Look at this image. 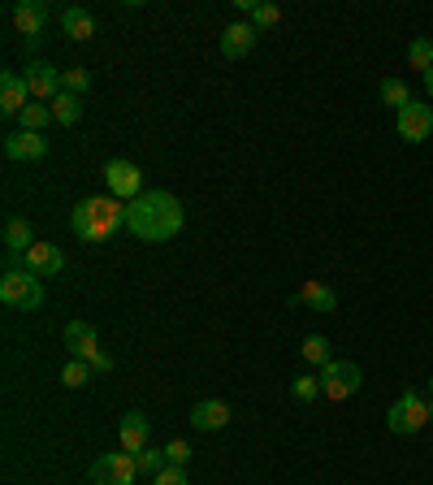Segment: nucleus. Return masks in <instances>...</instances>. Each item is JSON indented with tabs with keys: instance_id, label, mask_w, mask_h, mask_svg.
<instances>
[{
	"instance_id": "nucleus-1",
	"label": "nucleus",
	"mask_w": 433,
	"mask_h": 485,
	"mask_svg": "<svg viewBox=\"0 0 433 485\" xmlns=\"http://www.w3.org/2000/svg\"><path fill=\"white\" fill-rule=\"evenodd\" d=\"M126 230L139 243H165L183 230V200L169 191H143L134 204H126Z\"/></svg>"
},
{
	"instance_id": "nucleus-2",
	"label": "nucleus",
	"mask_w": 433,
	"mask_h": 485,
	"mask_svg": "<svg viewBox=\"0 0 433 485\" xmlns=\"http://www.w3.org/2000/svg\"><path fill=\"white\" fill-rule=\"evenodd\" d=\"M69 226H74V235L83 238V243H104L117 230H126V204L113 200V195H91V200L74 204Z\"/></svg>"
},
{
	"instance_id": "nucleus-3",
	"label": "nucleus",
	"mask_w": 433,
	"mask_h": 485,
	"mask_svg": "<svg viewBox=\"0 0 433 485\" xmlns=\"http://www.w3.org/2000/svg\"><path fill=\"white\" fill-rule=\"evenodd\" d=\"M0 303L14 308V312H35L44 303V286L35 278L31 269H5L0 278Z\"/></svg>"
},
{
	"instance_id": "nucleus-4",
	"label": "nucleus",
	"mask_w": 433,
	"mask_h": 485,
	"mask_svg": "<svg viewBox=\"0 0 433 485\" xmlns=\"http://www.w3.org/2000/svg\"><path fill=\"white\" fill-rule=\"evenodd\" d=\"M385 425H390V434H399V438L420 434V429L429 425V399H425V395H417V390H403L399 399L390 403Z\"/></svg>"
},
{
	"instance_id": "nucleus-5",
	"label": "nucleus",
	"mask_w": 433,
	"mask_h": 485,
	"mask_svg": "<svg viewBox=\"0 0 433 485\" xmlns=\"http://www.w3.org/2000/svg\"><path fill=\"white\" fill-rule=\"evenodd\" d=\"M66 352L69 360H83V364H91L96 373H113V360L100 352V338H96V325H87V321H69L66 325Z\"/></svg>"
},
{
	"instance_id": "nucleus-6",
	"label": "nucleus",
	"mask_w": 433,
	"mask_h": 485,
	"mask_svg": "<svg viewBox=\"0 0 433 485\" xmlns=\"http://www.w3.org/2000/svg\"><path fill=\"white\" fill-rule=\"evenodd\" d=\"M360 385H364V373H360V364H351V360H330V364L321 368V395L330 403L355 399Z\"/></svg>"
},
{
	"instance_id": "nucleus-7",
	"label": "nucleus",
	"mask_w": 433,
	"mask_h": 485,
	"mask_svg": "<svg viewBox=\"0 0 433 485\" xmlns=\"http://www.w3.org/2000/svg\"><path fill=\"white\" fill-rule=\"evenodd\" d=\"M104 183H109V195L121 204H134L143 195V174L134 161H109L104 165Z\"/></svg>"
},
{
	"instance_id": "nucleus-8",
	"label": "nucleus",
	"mask_w": 433,
	"mask_h": 485,
	"mask_svg": "<svg viewBox=\"0 0 433 485\" xmlns=\"http://www.w3.org/2000/svg\"><path fill=\"white\" fill-rule=\"evenodd\" d=\"M134 477H139V464L126 451H109L91 464V485H134Z\"/></svg>"
},
{
	"instance_id": "nucleus-9",
	"label": "nucleus",
	"mask_w": 433,
	"mask_h": 485,
	"mask_svg": "<svg viewBox=\"0 0 433 485\" xmlns=\"http://www.w3.org/2000/svg\"><path fill=\"white\" fill-rule=\"evenodd\" d=\"M26 87H31V100L39 104H52L61 96V69L48 66V61H26Z\"/></svg>"
},
{
	"instance_id": "nucleus-10",
	"label": "nucleus",
	"mask_w": 433,
	"mask_h": 485,
	"mask_svg": "<svg viewBox=\"0 0 433 485\" xmlns=\"http://www.w3.org/2000/svg\"><path fill=\"white\" fill-rule=\"evenodd\" d=\"M9 17H14V26L17 35H26V39H39V31L48 26V17H52V5L48 0H17L14 9H9Z\"/></svg>"
},
{
	"instance_id": "nucleus-11",
	"label": "nucleus",
	"mask_w": 433,
	"mask_h": 485,
	"mask_svg": "<svg viewBox=\"0 0 433 485\" xmlns=\"http://www.w3.org/2000/svg\"><path fill=\"white\" fill-rule=\"evenodd\" d=\"M399 134L407 143H425L433 134V104H420V100L407 104L399 113Z\"/></svg>"
},
{
	"instance_id": "nucleus-12",
	"label": "nucleus",
	"mask_w": 433,
	"mask_h": 485,
	"mask_svg": "<svg viewBox=\"0 0 433 485\" xmlns=\"http://www.w3.org/2000/svg\"><path fill=\"white\" fill-rule=\"evenodd\" d=\"M256 39H260V31H256L251 22H230V26L221 31V57H226V61H243V57L256 48Z\"/></svg>"
},
{
	"instance_id": "nucleus-13",
	"label": "nucleus",
	"mask_w": 433,
	"mask_h": 485,
	"mask_svg": "<svg viewBox=\"0 0 433 485\" xmlns=\"http://www.w3.org/2000/svg\"><path fill=\"white\" fill-rule=\"evenodd\" d=\"M26 269H31L35 278H61L66 273V251L57 248V243H35L26 251Z\"/></svg>"
},
{
	"instance_id": "nucleus-14",
	"label": "nucleus",
	"mask_w": 433,
	"mask_h": 485,
	"mask_svg": "<svg viewBox=\"0 0 433 485\" xmlns=\"http://www.w3.org/2000/svg\"><path fill=\"white\" fill-rule=\"evenodd\" d=\"M5 156H9V161H44V156H48V139L35 131L5 134Z\"/></svg>"
},
{
	"instance_id": "nucleus-15",
	"label": "nucleus",
	"mask_w": 433,
	"mask_h": 485,
	"mask_svg": "<svg viewBox=\"0 0 433 485\" xmlns=\"http://www.w3.org/2000/svg\"><path fill=\"white\" fill-rule=\"evenodd\" d=\"M230 403H221V399H200L195 407H191V425L200 429V434H216V429H226L230 425Z\"/></svg>"
},
{
	"instance_id": "nucleus-16",
	"label": "nucleus",
	"mask_w": 433,
	"mask_h": 485,
	"mask_svg": "<svg viewBox=\"0 0 433 485\" xmlns=\"http://www.w3.org/2000/svg\"><path fill=\"white\" fill-rule=\"evenodd\" d=\"M148 434H152V420L143 416V412H126L121 416V425H117V438H121V451H148Z\"/></svg>"
},
{
	"instance_id": "nucleus-17",
	"label": "nucleus",
	"mask_w": 433,
	"mask_h": 485,
	"mask_svg": "<svg viewBox=\"0 0 433 485\" xmlns=\"http://www.w3.org/2000/svg\"><path fill=\"white\" fill-rule=\"evenodd\" d=\"M26 104H31V87H26V79L14 74V69H5V74H0V109H5L9 118H17Z\"/></svg>"
},
{
	"instance_id": "nucleus-18",
	"label": "nucleus",
	"mask_w": 433,
	"mask_h": 485,
	"mask_svg": "<svg viewBox=\"0 0 433 485\" xmlns=\"http://www.w3.org/2000/svg\"><path fill=\"white\" fill-rule=\"evenodd\" d=\"M290 303H303V308H317V312H333L338 308V295H333L330 286L321 282V278H308V282L300 286V295Z\"/></svg>"
},
{
	"instance_id": "nucleus-19",
	"label": "nucleus",
	"mask_w": 433,
	"mask_h": 485,
	"mask_svg": "<svg viewBox=\"0 0 433 485\" xmlns=\"http://www.w3.org/2000/svg\"><path fill=\"white\" fill-rule=\"evenodd\" d=\"M61 31H66L69 39H79V44H83V39L96 35V17L87 14L83 5H69V9H61Z\"/></svg>"
},
{
	"instance_id": "nucleus-20",
	"label": "nucleus",
	"mask_w": 433,
	"mask_h": 485,
	"mask_svg": "<svg viewBox=\"0 0 433 485\" xmlns=\"http://www.w3.org/2000/svg\"><path fill=\"white\" fill-rule=\"evenodd\" d=\"M5 248L14 251H31L35 248V235H31V221L26 217H9L5 221Z\"/></svg>"
},
{
	"instance_id": "nucleus-21",
	"label": "nucleus",
	"mask_w": 433,
	"mask_h": 485,
	"mask_svg": "<svg viewBox=\"0 0 433 485\" xmlns=\"http://www.w3.org/2000/svg\"><path fill=\"white\" fill-rule=\"evenodd\" d=\"M300 355H303V364H317V368H325L333 360L330 355V338L325 334H308L300 343Z\"/></svg>"
},
{
	"instance_id": "nucleus-22",
	"label": "nucleus",
	"mask_w": 433,
	"mask_h": 485,
	"mask_svg": "<svg viewBox=\"0 0 433 485\" xmlns=\"http://www.w3.org/2000/svg\"><path fill=\"white\" fill-rule=\"evenodd\" d=\"M17 121H22V131L44 134V131H48V126H52V121H57V118H52V109H48V104H39V100H35V104H26V109L17 113Z\"/></svg>"
},
{
	"instance_id": "nucleus-23",
	"label": "nucleus",
	"mask_w": 433,
	"mask_h": 485,
	"mask_svg": "<svg viewBox=\"0 0 433 485\" xmlns=\"http://www.w3.org/2000/svg\"><path fill=\"white\" fill-rule=\"evenodd\" d=\"M48 109H52V118L61 121V126H74V121L83 118V100H79V96H69V91H61Z\"/></svg>"
},
{
	"instance_id": "nucleus-24",
	"label": "nucleus",
	"mask_w": 433,
	"mask_h": 485,
	"mask_svg": "<svg viewBox=\"0 0 433 485\" xmlns=\"http://www.w3.org/2000/svg\"><path fill=\"white\" fill-rule=\"evenodd\" d=\"M382 104H390L395 113H403L407 104H412V91L403 79H382Z\"/></svg>"
},
{
	"instance_id": "nucleus-25",
	"label": "nucleus",
	"mask_w": 433,
	"mask_h": 485,
	"mask_svg": "<svg viewBox=\"0 0 433 485\" xmlns=\"http://www.w3.org/2000/svg\"><path fill=\"white\" fill-rule=\"evenodd\" d=\"M407 66L420 69V74H429L433 69V39H412V44H407Z\"/></svg>"
},
{
	"instance_id": "nucleus-26",
	"label": "nucleus",
	"mask_w": 433,
	"mask_h": 485,
	"mask_svg": "<svg viewBox=\"0 0 433 485\" xmlns=\"http://www.w3.org/2000/svg\"><path fill=\"white\" fill-rule=\"evenodd\" d=\"M91 373H96L91 364H83V360H69V364L61 368V385H66V390H83V385L91 382Z\"/></svg>"
},
{
	"instance_id": "nucleus-27",
	"label": "nucleus",
	"mask_w": 433,
	"mask_h": 485,
	"mask_svg": "<svg viewBox=\"0 0 433 485\" xmlns=\"http://www.w3.org/2000/svg\"><path fill=\"white\" fill-rule=\"evenodd\" d=\"M91 87V74H87L83 66H74V69H61V91H69V96H79L83 100V91Z\"/></svg>"
},
{
	"instance_id": "nucleus-28",
	"label": "nucleus",
	"mask_w": 433,
	"mask_h": 485,
	"mask_svg": "<svg viewBox=\"0 0 433 485\" xmlns=\"http://www.w3.org/2000/svg\"><path fill=\"white\" fill-rule=\"evenodd\" d=\"M290 395H295L300 403H312L321 395V377H312V373H300V377L290 382Z\"/></svg>"
},
{
	"instance_id": "nucleus-29",
	"label": "nucleus",
	"mask_w": 433,
	"mask_h": 485,
	"mask_svg": "<svg viewBox=\"0 0 433 485\" xmlns=\"http://www.w3.org/2000/svg\"><path fill=\"white\" fill-rule=\"evenodd\" d=\"M278 22H282V9H278V5H256V9H251V26H256V31H273Z\"/></svg>"
},
{
	"instance_id": "nucleus-30",
	"label": "nucleus",
	"mask_w": 433,
	"mask_h": 485,
	"mask_svg": "<svg viewBox=\"0 0 433 485\" xmlns=\"http://www.w3.org/2000/svg\"><path fill=\"white\" fill-rule=\"evenodd\" d=\"M134 464H139V472H148V477H156V472L165 469L169 459H165V451H139V455H134Z\"/></svg>"
},
{
	"instance_id": "nucleus-31",
	"label": "nucleus",
	"mask_w": 433,
	"mask_h": 485,
	"mask_svg": "<svg viewBox=\"0 0 433 485\" xmlns=\"http://www.w3.org/2000/svg\"><path fill=\"white\" fill-rule=\"evenodd\" d=\"M191 455H195V451H191V442H183V438L165 447V459H169V464H178V469H186V464H191Z\"/></svg>"
},
{
	"instance_id": "nucleus-32",
	"label": "nucleus",
	"mask_w": 433,
	"mask_h": 485,
	"mask_svg": "<svg viewBox=\"0 0 433 485\" xmlns=\"http://www.w3.org/2000/svg\"><path fill=\"white\" fill-rule=\"evenodd\" d=\"M152 485H186V469H178V464H165V469L152 477Z\"/></svg>"
},
{
	"instance_id": "nucleus-33",
	"label": "nucleus",
	"mask_w": 433,
	"mask_h": 485,
	"mask_svg": "<svg viewBox=\"0 0 433 485\" xmlns=\"http://www.w3.org/2000/svg\"><path fill=\"white\" fill-rule=\"evenodd\" d=\"M425 91H429V100H433V69L425 74Z\"/></svg>"
},
{
	"instance_id": "nucleus-34",
	"label": "nucleus",
	"mask_w": 433,
	"mask_h": 485,
	"mask_svg": "<svg viewBox=\"0 0 433 485\" xmlns=\"http://www.w3.org/2000/svg\"><path fill=\"white\" fill-rule=\"evenodd\" d=\"M429 425H433V403H429Z\"/></svg>"
},
{
	"instance_id": "nucleus-35",
	"label": "nucleus",
	"mask_w": 433,
	"mask_h": 485,
	"mask_svg": "<svg viewBox=\"0 0 433 485\" xmlns=\"http://www.w3.org/2000/svg\"><path fill=\"white\" fill-rule=\"evenodd\" d=\"M429 390H433V377H429Z\"/></svg>"
}]
</instances>
